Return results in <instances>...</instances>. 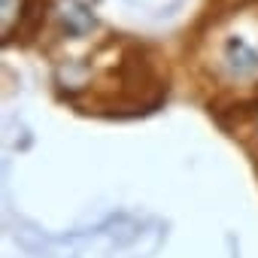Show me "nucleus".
Returning <instances> with one entry per match:
<instances>
[{
    "label": "nucleus",
    "mask_w": 258,
    "mask_h": 258,
    "mask_svg": "<svg viewBox=\"0 0 258 258\" xmlns=\"http://www.w3.org/2000/svg\"><path fill=\"white\" fill-rule=\"evenodd\" d=\"M225 61L237 76H249L258 70V49H252L243 37H228L225 40Z\"/></svg>",
    "instance_id": "1"
}]
</instances>
